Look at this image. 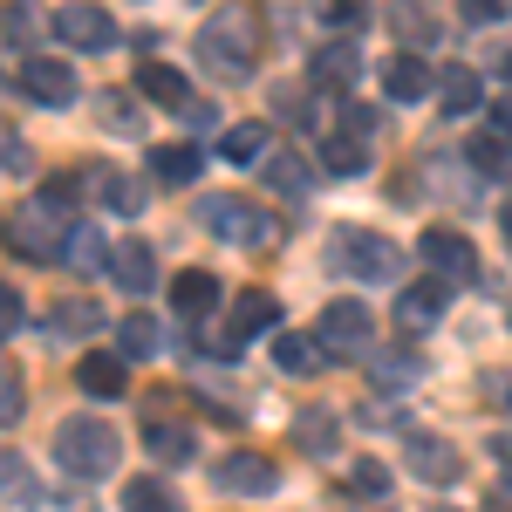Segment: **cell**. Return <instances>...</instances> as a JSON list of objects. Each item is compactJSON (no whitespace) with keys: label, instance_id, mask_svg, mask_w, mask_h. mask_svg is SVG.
<instances>
[{"label":"cell","instance_id":"6da1fadb","mask_svg":"<svg viewBox=\"0 0 512 512\" xmlns=\"http://www.w3.org/2000/svg\"><path fill=\"white\" fill-rule=\"evenodd\" d=\"M260 55H267V28H260V14H253L246 0H233L226 14H212V21L198 28V62H205L212 76L246 82L260 69Z\"/></svg>","mask_w":512,"mask_h":512},{"label":"cell","instance_id":"7a4b0ae2","mask_svg":"<svg viewBox=\"0 0 512 512\" xmlns=\"http://www.w3.org/2000/svg\"><path fill=\"white\" fill-rule=\"evenodd\" d=\"M55 458H62V472L82 478V485L110 478V472H117V458H123L117 424H103V417H69V424L55 431Z\"/></svg>","mask_w":512,"mask_h":512},{"label":"cell","instance_id":"3957f363","mask_svg":"<svg viewBox=\"0 0 512 512\" xmlns=\"http://www.w3.org/2000/svg\"><path fill=\"white\" fill-rule=\"evenodd\" d=\"M328 267L362 280V287H376V280H396L403 253H396L383 233H369V226H335V233H328Z\"/></svg>","mask_w":512,"mask_h":512},{"label":"cell","instance_id":"277c9868","mask_svg":"<svg viewBox=\"0 0 512 512\" xmlns=\"http://www.w3.org/2000/svg\"><path fill=\"white\" fill-rule=\"evenodd\" d=\"M69 212H55L48 198H28V205H14L7 212V253H21V260H62V246H69Z\"/></svg>","mask_w":512,"mask_h":512},{"label":"cell","instance_id":"5b68a950","mask_svg":"<svg viewBox=\"0 0 512 512\" xmlns=\"http://www.w3.org/2000/svg\"><path fill=\"white\" fill-rule=\"evenodd\" d=\"M198 219H205V233L226 239V246H274V239H280L274 212L253 205V198H205Z\"/></svg>","mask_w":512,"mask_h":512},{"label":"cell","instance_id":"8992f818","mask_svg":"<svg viewBox=\"0 0 512 512\" xmlns=\"http://www.w3.org/2000/svg\"><path fill=\"white\" fill-rule=\"evenodd\" d=\"M417 253H424L431 280H444V287H472V280H478V253H472V239L451 233V226H424Z\"/></svg>","mask_w":512,"mask_h":512},{"label":"cell","instance_id":"52a82bcc","mask_svg":"<svg viewBox=\"0 0 512 512\" xmlns=\"http://www.w3.org/2000/svg\"><path fill=\"white\" fill-rule=\"evenodd\" d=\"M55 41H69L82 55H103V48H117V21L103 14V7H89V0H69V7H55Z\"/></svg>","mask_w":512,"mask_h":512},{"label":"cell","instance_id":"ba28073f","mask_svg":"<svg viewBox=\"0 0 512 512\" xmlns=\"http://www.w3.org/2000/svg\"><path fill=\"white\" fill-rule=\"evenodd\" d=\"M315 335H321V349H328V355H362L369 342H376V321H369L362 301H328Z\"/></svg>","mask_w":512,"mask_h":512},{"label":"cell","instance_id":"9c48e42d","mask_svg":"<svg viewBox=\"0 0 512 512\" xmlns=\"http://www.w3.org/2000/svg\"><path fill=\"white\" fill-rule=\"evenodd\" d=\"M21 89L35 96V103H48V110H69L82 89H76V69L62 62V55H28L21 62Z\"/></svg>","mask_w":512,"mask_h":512},{"label":"cell","instance_id":"30bf717a","mask_svg":"<svg viewBox=\"0 0 512 512\" xmlns=\"http://www.w3.org/2000/svg\"><path fill=\"white\" fill-rule=\"evenodd\" d=\"M212 478H219V492H233V499H267V492L280 485L274 458H260V451H226Z\"/></svg>","mask_w":512,"mask_h":512},{"label":"cell","instance_id":"8fae6325","mask_svg":"<svg viewBox=\"0 0 512 512\" xmlns=\"http://www.w3.org/2000/svg\"><path fill=\"white\" fill-rule=\"evenodd\" d=\"M137 89H144V96H151L158 110H185L192 123H205V117H212V110H205V103L192 96V82L178 76L171 62H144V69H137Z\"/></svg>","mask_w":512,"mask_h":512},{"label":"cell","instance_id":"7c38bea8","mask_svg":"<svg viewBox=\"0 0 512 512\" xmlns=\"http://www.w3.org/2000/svg\"><path fill=\"white\" fill-rule=\"evenodd\" d=\"M444 301H451V287H444V280H410V287L396 294V328H403V335L437 328V321H444Z\"/></svg>","mask_w":512,"mask_h":512},{"label":"cell","instance_id":"4fadbf2b","mask_svg":"<svg viewBox=\"0 0 512 512\" xmlns=\"http://www.w3.org/2000/svg\"><path fill=\"white\" fill-rule=\"evenodd\" d=\"M403 465L424 478V485H451L458 478V451L431 431H403Z\"/></svg>","mask_w":512,"mask_h":512},{"label":"cell","instance_id":"5bb4252c","mask_svg":"<svg viewBox=\"0 0 512 512\" xmlns=\"http://www.w3.org/2000/svg\"><path fill=\"white\" fill-rule=\"evenodd\" d=\"M383 96H390V103H431L437 76L424 69V55H390V62H383Z\"/></svg>","mask_w":512,"mask_h":512},{"label":"cell","instance_id":"9a60e30c","mask_svg":"<svg viewBox=\"0 0 512 512\" xmlns=\"http://www.w3.org/2000/svg\"><path fill=\"white\" fill-rule=\"evenodd\" d=\"M219 301H226V287L205 274V267H192V274H178V280H171V315L205 321V315H219Z\"/></svg>","mask_w":512,"mask_h":512},{"label":"cell","instance_id":"2e32d148","mask_svg":"<svg viewBox=\"0 0 512 512\" xmlns=\"http://www.w3.org/2000/svg\"><path fill=\"white\" fill-rule=\"evenodd\" d=\"M82 192L96 198V205H110V212H144L137 178H123V171H110V164H89V171H82Z\"/></svg>","mask_w":512,"mask_h":512},{"label":"cell","instance_id":"e0dca14e","mask_svg":"<svg viewBox=\"0 0 512 512\" xmlns=\"http://www.w3.org/2000/svg\"><path fill=\"white\" fill-rule=\"evenodd\" d=\"M110 274H117L123 294H151V287H158V253H151L144 239H130V246L110 253Z\"/></svg>","mask_w":512,"mask_h":512},{"label":"cell","instance_id":"ac0fdd59","mask_svg":"<svg viewBox=\"0 0 512 512\" xmlns=\"http://www.w3.org/2000/svg\"><path fill=\"white\" fill-rule=\"evenodd\" d=\"M233 335L239 342H246V335H280V301L267 287H246L233 301Z\"/></svg>","mask_w":512,"mask_h":512},{"label":"cell","instance_id":"d6986e66","mask_svg":"<svg viewBox=\"0 0 512 512\" xmlns=\"http://www.w3.org/2000/svg\"><path fill=\"white\" fill-rule=\"evenodd\" d=\"M76 383L89 396H123V383H130V362L123 355H110V349H89L76 362Z\"/></svg>","mask_w":512,"mask_h":512},{"label":"cell","instance_id":"ffe728a7","mask_svg":"<svg viewBox=\"0 0 512 512\" xmlns=\"http://www.w3.org/2000/svg\"><path fill=\"white\" fill-rule=\"evenodd\" d=\"M274 369H287V376H321V369H328L321 335H287V328H280L274 335Z\"/></svg>","mask_w":512,"mask_h":512},{"label":"cell","instance_id":"44dd1931","mask_svg":"<svg viewBox=\"0 0 512 512\" xmlns=\"http://www.w3.org/2000/svg\"><path fill=\"white\" fill-rule=\"evenodd\" d=\"M437 103H444V117H465V110L485 103V89H478V76L465 62H444V69H437Z\"/></svg>","mask_w":512,"mask_h":512},{"label":"cell","instance_id":"7402d4cb","mask_svg":"<svg viewBox=\"0 0 512 512\" xmlns=\"http://www.w3.org/2000/svg\"><path fill=\"white\" fill-rule=\"evenodd\" d=\"M362 76V55H355V41H328L315 55V82L321 89H335V96H349V82Z\"/></svg>","mask_w":512,"mask_h":512},{"label":"cell","instance_id":"603a6c76","mask_svg":"<svg viewBox=\"0 0 512 512\" xmlns=\"http://www.w3.org/2000/svg\"><path fill=\"white\" fill-rule=\"evenodd\" d=\"M198 171H205V151L198 144H164V151H151V178L158 185H192Z\"/></svg>","mask_w":512,"mask_h":512},{"label":"cell","instance_id":"cb8c5ba5","mask_svg":"<svg viewBox=\"0 0 512 512\" xmlns=\"http://www.w3.org/2000/svg\"><path fill=\"white\" fill-rule=\"evenodd\" d=\"M260 171H267V185L287 192V198H308V192H315V164L301 158V151H280V158H267Z\"/></svg>","mask_w":512,"mask_h":512},{"label":"cell","instance_id":"d4e9b609","mask_svg":"<svg viewBox=\"0 0 512 512\" xmlns=\"http://www.w3.org/2000/svg\"><path fill=\"white\" fill-rule=\"evenodd\" d=\"M158 349H164L158 315H123V328H117V355L123 362H144V355H158Z\"/></svg>","mask_w":512,"mask_h":512},{"label":"cell","instance_id":"484cf974","mask_svg":"<svg viewBox=\"0 0 512 512\" xmlns=\"http://www.w3.org/2000/svg\"><path fill=\"white\" fill-rule=\"evenodd\" d=\"M267 144H274L267 123H233V130L219 137V158L226 164H267Z\"/></svg>","mask_w":512,"mask_h":512},{"label":"cell","instance_id":"4316f807","mask_svg":"<svg viewBox=\"0 0 512 512\" xmlns=\"http://www.w3.org/2000/svg\"><path fill=\"white\" fill-rule=\"evenodd\" d=\"M0 499H14V506H41V485H35V472H28V458L7 451V444H0Z\"/></svg>","mask_w":512,"mask_h":512},{"label":"cell","instance_id":"83f0119b","mask_svg":"<svg viewBox=\"0 0 512 512\" xmlns=\"http://www.w3.org/2000/svg\"><path fill=\"white\" fill-rule=\"evenodd\" d=\"M62 267H76V274H96V267H110V246H103V233H96V226H69Z\"/></svg>","mask_w":512,"mask_h":512},{"label":"cell","instance_id":"f1b7e54d","mask_svg":"<svg viewBox=\"0 0 512 512\" xmlns=\"http://www.w3.org/2000/svg\"><path fill=\"white\" fill-rule=\"evenodd\" d=\"M294 444H301L308 458H335V444H342V424H335L328 410H308V417L294 424Z\"/></svg>","mask_w":512,"mask_h":512},{"label":"cell","instance_id":"f546056e","mask_svg":"<svg viewBox=\"0 0 512 512\" xmlns=\"http://www.w3.org/2000/svg\"><path fill=\"white\" fill-rule=\"evenodd\" d=\"M123 512H185V499L164 478H130L123 485Z\"/></svg>","mask_w":512,"mask_h":512},{"label":"cell","instance_id":"4dcf8cb0","mask_svg":"<svg viewBox=\"0 0 512 512\" xmlns=\"http://www.w3.org/2000/svg\"><path fill=\"white\" fill-rule=\"evenodd\" d=\"M144 444H151V458H158V465H185V458L198 451L192 424H151V431H144Z\"/></svg>","mask_w":512,"mask_h":512},{"label":"cell","instance_id":"1f68e13d","mask_svg":"<svg viewBox=\"0 0 512 512\" xmlns=\"http://www.w3.org/2000/svg\"><path fill=\"white\" fill-rule=\"evenodd\" d=\"M465 158H472V171H478V178H512V144L499 137V130L472 137V144H465Z\"/></svg>","mask_w":512,"mask_h":512},{"label":"cell","instance_id":"d6a6232c","mask_svg":"<svg viewBox=\"0 0 512 512\" xmlns=\"http://www.w3.org/2000/svg\"><path fill=\"white\" fill-rule=\"evenodd\" d=\"M390 28L403 41H417V48H424V41H437V14L424 7V0H390Z\"/></svg>","mask_w":512,"mask_h":512},{"label":"cell","instance_id":"836d02e7","mask_svg":"<svg viewBox=\"0 0 512 512\" xmlns=\"http://www.w3.org/2000/svg\"><path fill=\"white\" fill-rule=\"evenodd\" d=\"M321 171H335V178H362V171H369V151H362L355 137H328V144H321Z\"/></svg>","mask_w":512,"mask_h":512},{"label":"cell","instance_id":"e575fe53","mask_svg":"<svg viewBox=\"0 0 512 512\" xmlns=\"http://www.w3.org/2000/svg\"><path fill=\"white\" fill-rule=\"evenodd\" d=\"M376 390H410L417 376H424V355H376Z\"/></svg>","mask_w":512,"mask_h":512},{"label":"cell","instance_id":"d590c367","mask_svg":"<svg viewBox=\"0 0 512 512\" xmlns=\"http://www.w3.org/2000/svg\"><path fill=\"white\" fill-rule=\"evenodd\" d=\"M96 328H103V308H96V301H55V335H96Z\"/></svg>","mask_w":512,"mask_h":512},{"label":"cell","instance_id":"8d00e7d4","mask_svg":"<svg viewBox=\"0 0 512 512\" xmlns=\"http://www.w3.org/2000/svg\"><path fill=\"white\" fill-rule=\"evenodd\" d=\"M342 485H349L355 499H383V492H390V472H383L376 458H355V465H349V478H342Z\"/></svg>","mask_w":512,"mask_h":512},{"label":"cell","instance_id":"74e56055","mask_svg":"<svg viewBox=\"0 0 512 512\" xmlns=\"http://www.w3.org/2000/svg\"><path fill=\"white\" fill-rule=\"evenodd\" d=\"M315 14H321V28H362L369 21V0H315Z\"/></svg>","mask_w":512,"mask_h":512},{"label":"cell","instance_id":"f35d334b","mask_svg":"<svg viewBox=\"0 0 512 512\" xmlns=\"http://www.w3.org/2000/svg\"><path fill=\"white\" fill-rule=\"evenodd\" d=\"M21 410H28V383H21V376L0 362V424H14Z\"/></svg>","mask_w":512,"mask_h":512},{"label":"cell","instance_id":"ab89813d","mask_svg":"<svg viewBox=\"0 0 512 512\" xmlns=\"http://www.w3.org/2000/svg\"><path fill=\"white\" fill-rule=\"evenodd\" d=\"M376 123H383V110H369V103H342V137H376Z\"/></svg>","mask_w":512,"mask_h":512},{"label":"cell","instance_id":"60d3db41","mask_svg":"<svg viewBox=\"0 0 512 512\" xmlns=\"http://www.w3.org/2000/svg\"><path fill=\"white\" fill-rule=\"evenodd\" d=\"M458 7H465V21H478V28H492V21L512 14V0H458Z\"/></svg>","mask_w":512,"mask_h":512},{"label":"cell","instance_id":"b9f144b4","mask_svg":"<svg viewBox=\"0 0 512 512\" xmlns=\"http://www.w3.org/2000/svg\"><path fill=\"white\" fill-rule=\"evenodd\" d=\"M14 328H21V294L0 287V335H14Z\"/></svg>","mask_w":512,"mask_h":512},{"label":"cell","instance_id":"7bdbcfd3","mask_svg":"<svg viewBox=\"0 0 512 512\" xmlns=\"http://www.w3.org/2000/svg\"><path fill=\"white\" fill-rule=\"evenodd\" d=\"M280 96H287V103H280V110H287V123H315V103H308L301 89H280Z\"/></svg>","mask_w":512,"mask_h":512},{"label":"cell","instance_id":"ee69618b","mask_svg":"<svg viewBox=\"0 0 512 512\" xmlns=\"http://www.w3.org/2000/svg\"><path fill=\"white\" fill-rule=\"evenodd\" d=\"M492 130L512 144V96H492Z\"/></svg>","mask_w":512,"mask_h":512},{"label":"cell","instance_id":"f6af8a7d","mask_svg":"<svg viewBox=\"0 0 512 512\" xmlns=\"http://www.w3.org/2000/svg\"><path fill=\"white\" fill-rule=\"evenodd\" d=\"M499 219H506V233H512V205H499Z\"/></svg>","mask_w":512,"mask_h":512},{"label":"cell","instance_id":"bcb514c9","mask_svg":"<svg viewBox=\"0 0 512 512\" xmlns=\"http://www.w3.org/2000/svg\"><path fill=\"white\" fill-rule=\"evenodd\" d=\"M499 492H506V499H512V472H506V478H499Z\"/></svg>","mask_w":512,"mask_h":512},{"label":"cell","instance_id":"7dc6e473","mask_svg":"<svg viewBox=\"0 0 512 512\" xmlns=\"http://www.w3.org/2000/svg\"><path fill=\"white\" fill-rule=\"evenodd\" d=\"M499 69H506V76H512V48H506V62H499Z\"/></svg>","mask_w":512,"mask_h":512},{"label":"cell","instance_id":"c3c4849f","mask_svg":"<svg viewBox=\"0 0 512 512\" xmlns=\"http://www.w3.org/2000/svg\"><path fill=\"white\" fill-rule=\"evenodd\" d=\"M506 417H512V383H506Z\"/></svg>","mask_w":512,"mask_h":512}]
</instances>
